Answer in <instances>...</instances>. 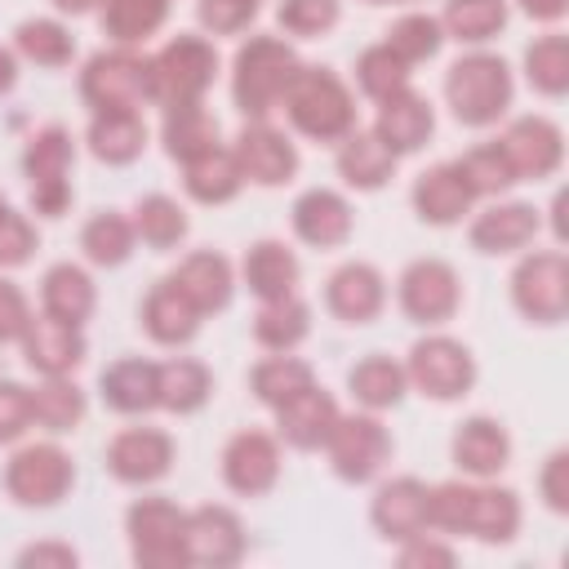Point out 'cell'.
<instances>
[{
  "mask_svg": "<svg viewBox=\"0 0 569 569\" xmlns=\"http://www.w3.org/2000/svg\"><path fill=\"white\" fill-rule=\"evenodd\" d=\"M396 298L413 325H445V320H453V311L462 302V284L445 258H418L400 271Z\"/></svg>",
  "mask_w": 569,
  "mask_h": 569,
  "instance_id": "4fadbf2b",
  "label": "cell"
},
{
  "mask_svg": "<svg viewBox=\"0 0 569 569\" xmlns=\"http://www.w3.org/2000/svg\"><path fill=\"white\" fill-rule=\"evenodd\" d=\"M169 18V0H102V36L116 44H138L156 36Z\"/></svg>",
  "mask_w": 569,
  "mask_h": 569,
  "instance_id": "7bdbcfd3",
  "label": "cell"
},
{
  "mask_svg": "<svg viewBox=\"0 0 569 569\" xmlns=\"http://www.w3.org/2000/svg\"><path fill=\"white\" fill-rule=\"evenodd\" d=\"M31 427V391L13 378H0V445L18 440Z\"/></svg>",
  "mask_w": 569,
  "mask_h": 569,
  "instance_id": "11a10c76",
  "label": "cell"
},
{
  "mask_svg": "<svg viewBox=\"0 0 569 569\" xmlns=\"http://www.w3.org/2000/svg\"><path fill=\"white\" fill-rule=\"evenodd\" d=\"M409 76H413L409 62L396 58L387 44H373V49H365V53L356 58V84H360V93L373 98V102H387V98L405 93V89H409Z\"/></svg>",
  "mask_w": 569,
  "mask_h": 569,
  "instance_id": "c3c4849f",
  "label": "cell"
},
{
  "mask_svg": "<svg viewBox=\"0 0 569 569\" xmlns=\"http://www.w3.org/2000/svg\"><path fill=\"white\" fill-rule=\"evenodd\" d=\"M542 231V213L525 200H502V204H489L471 218L467 227V240L476 253H520L525 244H533Z\"/></svg>",
  "mask_w": 569,
  "mask_h": 569,
  "instance_id": "d6986e66",
  "label": "cell"
},
{
  "mask_svg": "<svg viewBox=\"0 0 569 569\" xmlns=\"http://www.w3.org/2000/svg\"><path fill=\"white\" fill-rule=\"evenodd\" d=\"M169 280L182 289V298H187L200 316L222 311V307L231 302V289H236L231 262H227L222 253H213V249H196V253H187Z\"/></svg>",
  "mask_w": 569,
  "mask_h": 569,
  "instance_id": "83f0119b",
  "label": "cell"
},
{
  "mask_svg": "<svg viewBox=\"0 0 569 569\" xmlns=\"http://www.w3.org/2000/svg\"><path fill=\"white\" fill-rule=\"evenodd\" d=\"M129 222H133V236L142 244H151V249H173L187 236V209L173 196H160V191L142 196L133 204V218Z\"/></svg>",
  "mask_w": 569,
  "mask_h": 569,
  "instance_id": "ee69618b",
  "label": "cell"
},
{
  "mask_svg": "<svg viewBox=\"0 0 569 569\" xmlns=\"http://www.w3.org/2000/svg\"><path fill=\"white\" fill-rule=\"evenodd\" d=\"M142 329H147L160 347H182V342L196 338L200 311H196V307L182 298V289L164 276V280L147 293V302H142Z\"/></svg>",
  "mask_w": 569,
  "mask_h": 569,
  "instance_id": "4dcf8cb0",
  "label": "cell"
},
{
  "mask_svg": "<svg viewBox=\"0 0 569 569\" xmlns=\"http://www.w3.org/2000/svg\"><path fill=\"white\" fill-rule=\"evenodd\" d=\"M13 44H18V53H22L27 62H36V67H67V62L76 58L71 31H67L62 22H53V18H27V22H18Z\"/></svg>",
  "mask_w": 569,
  "mask_h": 569,
  "instance_id": "7dc6e473",
  "label": "cell"
},
{
  "mask_svg": "<svg viewBox=\"0 0 569 569\" xmlns=\"http://www.w3.org/2000/svg\"><path fill=\"white\" fill-rule=\"evenodd\" d=\"M173 467V440L160 427H124L107 445V471L124 485H151L169 476Z\"/></svg>",
  "mask_w": 569,
  "mask_h": 569,
  "instance_id": "2e32d148",
  "label": "cell"
},
{
  "mask_svg": "<svg viewBox=\"0 0 569 569\" xmlns=\"http://www.w3.org/2000/svg\"><path fill=\"white\" fill-rule=\"evenodd\" d=\"M244 556V529L227 507H200L187 516V565H236Z\"/></svg>",
  "mask_w": 569,
  "mask_h": 569,
  "instance_id": "cb8c5ba5",
  "label": "cell"
},
{
  "mask_svg": "<svg viewBox=\"0 0 569 569\" xmlns=\"http://www.w3.org/2000/svg\"><path fill=\"white\" fill-rule=\"evenodd\" d=\"M396 160H400V156H391L387 142H382L373 129H351V133L338 142V173H342V182L356 187V191H378V187H387L391 173H396Z\"/></svg>",
  "mask_w": 569,
  "mask_h": 569,
  "instance_id": "f1b7e54d",
  "label": "cell"
},
{
  "mask_svg": "<svg viewBox=\"0 0 569 569\" xmlns=\"http://www.w3.org/2000/svg\"><path fill=\"white\" fill-rule=\"evenodd\" d=\"M156 378H160V405L169 413H196L213 396V373L191 356H173L156 365Z\"/></svg>",
  "mask_w": 569,
  "mask_h": 569,
  "instance_id": "8d00e7d4",
  "label": "cell"
},
{
  "mask_svg": "<svg viewBox=\"0 0 569 569\" xmlns=\"http://www.w3.org/2000/svg\"><path fill=\"white\" fill-rule=\"evenodd\" d=\"M160 142L173 160H191V156L218 147V120L204 111V102H173V107H164Z\"/></svg>",
  "mask_w": 569,
  "mask_h": 569,
  "instance_id": "d590c367",
  "label": "cell"
},
{
  "mask_svg": "<svg viewBox=\"0 0 569 569\" xmlns=\"http://www.w3.org/2000/svg\"><path fill=\"white\" fill-rule=\"evenodd\" d=\"M453 462L471 480L498 476L511 462V436H507V427L498 418H485V413L458 422V431H453Z\"/></svg>",
  "mask_w": 569,
  "mask_h": 569,
  "instance_id": "603a6c76",
  "label": "cell"
},
{
  "mask_svg": "<svg viewBox=\"0 0 569 569\" xmlns=\"http://www.w3.org/2000/svg\"><path fill=\"white\" fill-rule=\"evenodd\" d=\"M84 418V391L67 378H49L44 387L31 391V427H44L53 436L76 431Z\"/></svg>",
  "mask_w": 569,
  "mask_h": 569,
  "instance_id": "bcb514c9",
  "label": "cell"
},
{
  "mask_svg": "<svg viewBox=\"0 0 569 569\" xmlns=\"http://www.w3.org/2000/svg\"><path fill=\"white\" fill-rule=\"evenodd\" d=\"M400 565H453V547L427 542V533H418V538H409V542H405Z\"/></svg>",
  "mask_w": 569,
  "mask_h": 569,
  "instance_id": "680465c9",
  "label": "cell"
},
{
  "mask_svg": "<svg viewBox=\"0 0 569 569\" xmlns=\"http://www.w3.org/2000/svg\"><path fill=\"white\" fill-rule=\"evenodd\" d=\"M369 4H400V0H369Z\"/></svg>",
  "mask_w": 569,
  "mask_h": 569,
  "instance_id": "e7e4bbea",
  "label": "cell"
},
{
  "mask_svg": "<svg viewBox=\"0 0 569 569\" xmlns=\"http://www.w3.org/2000/svg\"><path fill=\"white\" fill-rule=\"evenodd\" d=\"M293 231L311 249H338L351 236V204L329 187H311L293 200Z\"/></svg>",
  "mask_w": 569,
  "mask_h": 569,
  "instance_id": "484cf974",
  "label": "cell"
},
{
  "mask_svg": "<svg viewBox=\"0 0 569 569\" xmlns=\"http://www.w3.org/2000/svg\"><path fill=\"white\" fill-rule=\"evenodd\" d=\"M476 200H480V196H476V187L467 182V173H462L458 160L431 164V169H422V173L413 178V209H418V218L431 222V227H453V222H462Z\"/></svg>",
  "mask_w": 569,
  "mask_h": 569,
  "instance_id": "e0dca14e",
  "label": "cell"
},
{
  "mask_svg": "<svg viewBox=\"0 0 569 569\" xmlns=\"http://www.w3.org/2000/svg\"><path fill=\"white\" fill-rule=\"evenodd\" d=\"M511 302L529 325H560L569 316V258L560 249H533L511 271Z\"/></svg>",
  "mask_w": 569,
  "mask_h": 569,
  "instance_id": "ba28073f",
  "label": "cell"
},
{
  "mask_svg": "<svg viewBox=\"0 0 569 569\" xmlns=\"http://www.w3.org/2000/svg\"><path fill=\"white\" fill-rule=\"evenodd\" d=\"M213 76H218V49L204 36L182 31L151 58V102L160 107L200 102Z\"/></svg>",
  "mask_w": 569,
  "mask_h": 569,
  "instance_id": "8992f818",
  "label": "cell"
},
{
  "mask_svg": "<svg viewBox=\"0 0 569 569\" xmlns=\"http://www.w3.org/2000/svg\"><path fill=\"white\" fill-rule=\"evenodd\" d=\"M333 422H338V405H333V396H329L325 387H316V382H311L307 391L289 396L284 405H276V431H280V440L293 445V449H320V445L329 440Z\"/></svg>",
  "mask_w": 569,
  "mask_h": 569,
  "instance_id": "d4e9b609",
  "label": "cell"
},
{
  "mask_svg": "<svg viewBox=\"0 0 569 569\" xmlns=\"http://www.w3.org/2000/svg\"><path fill=\"white\" fill-rule=\"evenodd\" d=\"M31 325V302L13 280H0V342H22Z\"/></svg>",
  "mask_w": 569,
  "mask_h": 569,
  "instance_id": "6f0895ef",
  "label": "cell"
},
{
  "mask_svg": "<svg viewBox=\"0 0 569 569\" xmlns=\"http://www.w3.org/2000/svg\"><path fill=\"white\" fill-rule=\"evenodd\" d=\"M405 378L427 396V400H462L476 387V356L449 338V333H431L418 338L409 347L405 360Z\"/></svg>",
  "mask_w": 569,
  "mask_h": 569,
  "instance_id": "9c48e42d",
  "label": "cell"
},
{
  "mask_svg": "<svg viewBox=\"0 0 569 569\" xmlns=\"http://www.w3.org/2000/svg\"><path fill=\"white\" fill-rule=\"evenodd\" d=\"M516 4H520V13L533 18V22H560V18L569 13V0H516Z\"/></svg>",
  "mask_w": 569,
  "mask_h": 569,
  "instance_id": "94428289",
  "label": "cell"
},
{
  "mask_svg": "<svg viewBox=\"0 0 569 569\" xmlns=\"http://www.w3.org/2000/svg\"><path fill=\"white\" fill-rule=\"evenodd\" d=\"M298 67L302 62H298L293 44H284L280 36H249L240 44L236 71H231V98H236V107L249 120H267L280 107V98H284V89H289V80H293Z\"/></svg>",
  "mask_w": 569,
  "mask_h": 569,
  "instance_id": "277c9868",
  "label": "cell"
},
{
  "mask_svg": "<svg viewBox=\"0 0 569 569\" xmlns=\"http://www.w3.org/2000/svg\"><path fill=\"white\" fill-rule=\"evenodd\" d=\"M307 329H311V311H307V302L293 298V293L262 302V311L253 316V338H258V347H267V351H293V347L307 338Z\"/></svg>",
  "mask_w": 569,
  "mask_h": 569,
  "instance_id": "f35d334b",
  "label": "cell"
},
{
  "mask_svg": "<svg viewBox=\"0 0 569 569\" xmlns=\"http://www.w3.org/2000/svg\"><path fill=\"white\" fill-rule=\"evenodd\" d=\"M280 476V449H276V436L267 431H236L222 449V480L227 489L244 493V498H258L276 485Z\"/></svg>",
  "mask_w": 569,
  "mask_h": 569,
  "instance_id": "ac0fdd59",
  "label": "cell"
},
{
  "mask_svg": "<svg viewBox=\"0 0 569 569\" xmlns=\"http://www.w3.org/2000/svg\"><path fill=\"white\" fill-rule=\"evenodd\" d=\"M298 271H302V267H298L293 249L280 244V240H258V244H249V253H244V284H249V293H258L262 302L289 298L293 284H298Z\"/></svg>",
  "mask_w": 569,
  "mask_h": 569,
  "instance_id": "e575fe53",
  "label": "cell"
},
{
  "mask_svg": "<svg viewBox=\"0 0 569 569\" xmlns=\"http://www.w3.org/2000/svg\"><path fill=\"white\" fill-rule=\"evenodd\" d=\"M325 449H329V467L347 485H365L391 462V436L373 413H351V418L338 413Z\"/></svg>",
  "mask_w": 569,
  "mask_h": 569,
  "instance_id": "8fae6325",
  "label": "cell"
},
{
  "mask_svg": "<svg viewBox=\"0 0 569 569\" xmlns=\"http://www.w3.org/2000/svg\"><path fill=\"white\" fill-rule=\"evenodd\" d=\"M53 9H58V13H71V18H80V13H93V9H102V0H53Z\"/></svg>",
  "mask_w": 569,
  "mask_h": 569,
  "instance_id": "be15d7a7",
  "label": "cell"
},
{
  "mask_svg": "<svg viewBox=\"0 0 569 569\" xmlns=\"http://www.w3.org/2000/svg\"><path fill=\"white\" fill-rule=\"evenodd\" d=\"M71 485H76V467L71 453H62L58 445H27L4 467V489L22 507H53L67 498Z\"/></svg>",
  "mask_w": 569,
  "mask_h": 569,
  "instance_id": "7c38bea8",
  "label": "cell"
},
{
  "mask_svg": "<svg viewBox=\"0 0 569 569\" xmlns=\"http://www.w3.org/2000/svg\"><path fill=\"white\" fill-rule=\"evenodd\" d=\"M280 107L289 124L311 142H342L356 129V98L329 67H298Z\"/></svg>",
  "mask_w": 569,
  "mask_h": 569,
  "instance_id": "7a4b0ae2",
  "label": "cell"
},
{
  "mask_svg": "<svg viewBox=\"0 0 569 569\" xmlns=\"http://www.w3.org/2000/svg\"><path fill=\"white\" fill-rule=\"evenodd\" d=\"M538 493H542V502H547L556 516L569 511V449H556V453L542 462Z\"/></svg>",
  "mask_w": 569,
  "mask_h": 569,
  "instance_id": "9f6ffc18",
  "label": "cell"
},
{
  "mask_svg": "<svg viewBox=\"0 0 569 569\" xmlns=\"http://www.w3.org/2000/svg\"><path fill=\"white\" fill-rule=\"evenodd\" d=\"M342 4L338 0H280L276 4V22L284 36H298V40H316L325 36L333 22H338Z\"/></svg>",
  "mask_w": 569,
  "mask_h": 569,
  "instance_id": "816d5d0a",
  "label": "cell"
},
{
  "mask_svg": "<svg viewBox=\"0 0 569 569\" xmlns=\"http://www.w3.org/2000/svg\"><path fill=\"white\" fill-rule=\"evenodd\" d=\"M196 13L209 36H240L258 18V0H200Z\"/></svg>",
  "mask_w": 569,
  "mask_h": 569,
  "instance_id": "f5cc1de1",
  "label": "cell"
},
{
  "mask_svg": "<svg viewBox=\"0 0 569 569\" xmlns=\"http://www.w3.org/2000/svg\"><path fill=\"white\" fill-rule=\"evenodd\" d=\"M427 485L422 480H413V476H396V480H387L382 489H378V498H373V525H378V533L382 538H396V542H409V538H418V533H427L431 529V516H427Z\"/></svg>",
  "mask_w": 569,
  "mask_h": 569,
  "instance_id": "44dd1931",
  "label": "cell"
},
{
  "mask_svg": "<svg viewBox=\"0 0 569 569\" xmlns=\"http://www.w3.org/2000/svg\"><path fill=\"white\" fill-rule=\"evenodd\" d=\"M458 164H462L467 182L476 187V196H498V191H507L511 182H520L516 169H511V160H507V151H502V142H480V147H471Z\"/></svg>",
  "mask_w": 569,
  "mask_h": 569,
  "instance_id": "f907efd6",
  "label": "cell"
},
{
  "mask_svg": "<svg viewBox=\"0 0 569 569\" xmlns=\"http://www.w3.org/2000/svg\"><path fill=\"white\" fill-rule=\"evenodd\" d=\"M80 556L71 551V547H58V542H40V547H27L22 556H18V565H62V569H71Z\"/></svg>",
  "mask_w": 569,
  "mask_h": 569,
  "instance_id": "91938a15",
  "label": "cell"
},
{
  "mask_svg": "<svg viewBox=\"0 0 569 569\" xmlns=\"http://www.w3.org/2000/svg\"><path fill=\"white\" fill-rule=\"evenodd\" d=\"M80 98L93 111H138L151 102V58L133 53L129 44L93 53L80 71Z\"/></svg>",
  "mask_w": 569,
  "mask_h": 569,
  "instance_id": "5b68a950",
  "label": "cell"
},
{
  "mask_svg": "<svg viewBox=\"0 0 569 569\" xmlns=\"http://www.w3.org/2000/svg\"><path fill=\"white\" fill-rule=\"evenodd\" d=\"M93 302H98V293H93V280L84 276V267L53 262L44 271V280H40V307H44V316L67 320V325H84L93 316Z\"/></svg>",
  "mask_w": 569,
  "mask_h": 569,
  "instance_id": "d6a6232c",
  "label": "cell"
},
{
  "mask_svg": "<svg viewBox=\"0 0 569 569\" xmlns=\"http://www.w3.org/2000/svg\"><path fill=\"white\" fill-rule=\"evenodd\" d=\"M36 244H40L36 227H31L22 213H13V209L4 204V209H0V267H18V262H27Z\"/></svg>",
  "mask_w": 569,
  "mask_h": 569,
  "instance_id": "db71d44e",
  "label": "cell"
},
{
  "mask_svg": "<svg viewBox=\"0 0 569 569\" xmlns=\"http://www.w3.org/2000/svg\"><path fill=\"white\" fill-rule=\"evenodd\" d=\"M431 129H436V111H431V102H427L422 93L405 89V93L378 102L373 133L387 142L391 156H409V151H418V147L431 138Z\"/></svg>",
  "mask_w": 569,
  "mask_h": 569,
  "instance_id": "4316f807",
  "label": "cell"
},
{
  "mask_svg": "<svg viewBox=\"0 0 569 569\" xmlns=\"http://www.w3.org/2000/svg\"><path fill=\"white\" fill-rule=\"evenodd\" d=\"M382 44L413 67V62H427V58L440 53L445 31H440V18H431V13H405V18H396L387 27V40Z\"/></svg>",
  "mask_w": 569,
  "mask_h": 569,
  "instance_id": "681fc988",
  "label": "cell"
},
{
  "mask_svg": "<svg viewBox=\"0 0 569 569\" xmlns=\"http://www.w3.org/2000/svg\"><path fill=\"white\" fill-rule=\"evenodd\" d=\"M71 133L62 124H44L31 133L27 151H22V173L31 187V209L40 218H62L71 204Z\"/></svg>",
  "mask_w": 569,
  "mask_h": 569,
  "instance_id": "52a82bcc",
  "label": "cell"
},
{
  "mask_svg": "<svg viewBox=\"0 0 569 569\" xmlns=\"http://www.w3.org/2000/svg\"><path fill=\"white\" fill-rule=\"evenodd\" d=\"M182 187L200 204H227L244 187V173H240L231 147H209V151L182 160Z\"/></svg>",
  "mask_w": 569,
  "mask_h": 569,
  "instance_id": "1f68e13d",
  "label": "cell"
},
{
  "mask_svg": "<svg viewBox=\"0 0 569 569\" xmlns=\"http://www.w3.org/2000/svg\"><path fill=\"white\" fill-rule=\"evenodd\" d=\"M18 84V58L9 49H0V93H9Z\"/></svg>",
  "mask_w": 569,
  "mask_h": 569,
  "instance_id": "6125c7cd",
  "label": "cell"
},
{
  "mask_svg": "<svg viewBox=\"0 0 569 569\" xmlns=\"http://www.w3.org/2000/svg\"><path fill=\"white\" fill-rule=\"evenodd\" d=\"M89 151L107 164H129L142 156L147 147V124L138 111H93L89 133H84Z\"/></svg>",
  "mask_w": 569,
  "mask_h": 569,
  "instance_id": "836d02e7",
  "label": "cell"
},
{
  "mask_svg": "<svg viewBox=\"0 0 569 569\" xmlns=\"http://www.w3.org/2000/svg\"><path fill=\"white\" fill-rule=\"evenodd\" d=\"M0 209H4V200H0Z\"/></svg>",
  "mask_w": 569,
  "mask_h": 569,
  "instance_id": "03108f58",
  "label": "cell"
},
{
  "mask_svg": "<svg viewBox=\"0 0 569 569\" xmlns=\"http://www.w3.org/2000/svg\"><path fill=\"white\" fill-rule=\"evenodd\" d=\"M516 98V80L511 67L498 53H462L449 71H445V102L453 111L458 124L467 129H489L511 111Z\"/></svg>",
  "mask_w": 569,
  "mask_h": 569,
  "instance_id": "3957f363",
  "label": "cell"
},
{
  "mask_svg": "<svg viewBox=\"0 0 569 569\" xmlns=\"http://www.w3.org/2000/svg\"><path fill=\"white\" fill-rule=\"evenodd\" d=\"M427 516L445 533H471L480 542H511L520 529V498L502 485L445 480L427 493Z\"/></svg>",
  "mask_w": 569,
  "mask_h": 569,
  "instance_id": "6da1fadb",
  "label": "cell"
},
{
  "mask_svg": "<svg viewBox=\"0 0 569 569\" xmlns=\"http://www.w3.org/2000/svg\"><path fill=\"white\" fill-rule=\"evenodd\" d=\"M244 182H258V187H280L298 173V147L267 120H249L231 147Z\"/></svg>",
  "mask_w": 569,
  "mask_h": 569,
  "instance_id": "9a60e30c",
  "label": "cell"
},
{
  "mask_svg": "<svg viewBox=\"0 0 569 569\" xmlns=\"http://www.w3.org/2000/svg\"><path fill=\"white\" fill-rule=\"evenodd\" d=\"M507 27V0H445L440 31L462 44H485Z\"/></svg>",
  "mask_w": 569,
  "mask_h": 569,
  "instance_id": "60d3db41",
  "label": "cell"
},
{
  "mask_svg": "<svg viewBox=\"0 0 569 569\" xmlns=\"http://www.w3.org/2000/svg\"><path fill=\"white\" fill-rule=\"evenodd\" d=\"M498 142H502L516 178H533L538 182V178H551L565 164V133L547 116H516Z\"/></svg>",
  "mask_w": 569,
  "mask_h": 569,
  "instance_id": "5bb4252c",
  "label": "cell"
},
{
  "mask_svg": "<svg viewBox=\"0 0 569 569\" xmlns=\"http://www.w3.org/2000/svg\"><path fill=\"white\" fill-rule=\"evenodd\" d=\"M325 302H329V311H333L338 320H347V325H369V320L382 311V302H387V280H382L378 267H369V262H342V267L329 276V284H325Z\"/></svg>",
  "mask_w": 569,
  "mask_h": 569,
  "instance_id": "7402d4cb",
  "label": "cell"
},
{
  "mask_svg": "<svg viewBox=\"0 0 569 569\" xmlns=\"http://www.w3.org/2000/svg\"><path fill=\"white\" fill-rule=\"evenodd\" d=\"M525 80L542 98H560L569 89V36L547 31L525 49Z\"/></svg>",
  "mask_w": 569,
  "mask_h": 569,
  "instance_id": "b9f144b4",
  "label": "cell"
},
{
  "mask_svg": "<svg viewBox=\"0 0 569 569\" xmlns=\"http://www.w3.org/2000/svg\"><path fill=\"white\" fill-rule=\"evenodd\" d=\"M133 560L147 569H173L187 565V511H178L169 498H138L124 516Z\"/></svg>",
  "mask_w": 569,
  "mask_h": 569,
  "instance_id": "30bf717a",
  "label": "cell"
},
{
  "mask_svg": "<svg viewBox=\"0 0 569 569\" xmlns=\"http://www.w3.org/2000/svg\"><path fill=\"white\" fill-rule=\"evenodd\" d=\"M102 387V405L116 409V413H151L160 405V378H156V365L151 360H116L102 369L98 378Z\"/></svg>",
  "mask_w": 569,
  "mask_h": 569,
  "instance_id": "f546056e",
  "label": "cell"
},
{
  "mask_svg": "<svg viewBox=\"0 0 569 569\" xmlns=\"http://www.w3.org/2000/svg\"><path fill=\"white\" fill-rule=\"evenodd\" d=\"M316 382V373H311V365L307 360H298V356H289V351H271L267 360H258L253 365V373H249V387H253V396L262 400V405H284L289 396H298V391H307Z\"/></svg>",
  "mask_w": 569,
  "mask_h": 569,
  "instance_id": "ab89813d",
  "label": "cell"
},
{
  "mask_svg": "<svg viewBox=\"0 0 569 569\" xmlns=\"http://www.w3.org/2000/svg\"><path fill=\"white\" fill-rule=\"evenodd\" d=\"M133 244H138L133 222H129L124 213H116V209L93 213V218L84 222V231H80V249H84V258L98 262V267H120V262L133 253Z\"/></svg>",
  "mask_w": 569,
  "mask_h": 569,
  "instance_id": "f6af8a7d",
  "label": "cell"
},
{
  "mask_svg": "<svg viewBox=\"0 0 569 569\" xmlns=\"http://www.w3.org/2000/svg\"><path fill=\"white\" fill-rule=\"evenodd\" d=\"M22 356L36 373L67 378L84 360V333H80V325H67L53 316H31V325L22 333Z\"/></svg>",
  "mask_w": 569,
  "mask_h": 569,
  "instance_id": "ffe728a7",
  "label": "cell"
},
{
  "mask_svg": "<svg viewBox=\"0 0 569 569\" xmlns=\"http://www.w3.org/2000/svg\"><path fill=\"white\" fill-rule=\"evenodd\" d=\"M347 387L351 396L365 405V409H391L405 400L409 391V378H405V365H396L391 356H365L351 373H347Z\"/></svg>",
  "mask_w": 569,
  "mask_h": 569,
  "instance_id": "74e56055",
  "label": "cell"
}]
</instances>
